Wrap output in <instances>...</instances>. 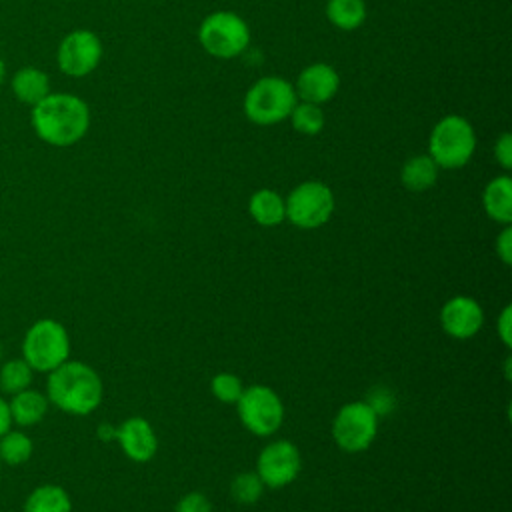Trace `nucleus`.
Wrapping results in <instances>:
<instances>
[{"mask_svg": "<svg viewBox=\"0 0 512 512\" xmlns=\"http://www.w3.org/2000/svg\"><path fill=\"white\" fill-rule=\"evenodd\" d=\"M34 132L52 146H72L90 126L88 104L66 92L48 94L32 108Z\"/></svg>", "mask_w": 512, "mask_h": 512, "instance_id": "f257e3e1", "label": "nucleus"}, {"mask_svg": "<svg viewBox=\"0 0 512 512\" xmlns=\"http://www.w3.org/2000/svg\"><path fill=\"white\" fill-rule=\"evenodd\" d=\"M50 400L70 414H90L102 400L100 376L82 362H62L48 378Z\"/></svg>", "mask_w": 512, "mask_h": 512, "instance_id": "f03ea898", "label": "nucleus"}, {"mask_svg": "<svg viewBox=\"0 0 512 512\" xmlns=\"http://www.w3.org/2000/svg\"><path fill=\"white\" fill-rule=\"evenodd\" d=\"M476 150V132L472 124L460 114L440 118L430 130L428 156L438 168L456 170L466 166Z\"/></svg>", "mask_w": 512, "mask_h": 512, "instance_id": "7ed1b4c3", "label": "nucleus"}, {"mask_svg": "<svg viewBox=\"0 0 512 512\" xmlns=\"http://www.w3.org/2000/svg\"><path fill=\"white\" fill-rule=\"evenodd\" d=\"M298 96L282 76H262L244 94V114L252 124L272 126L288 120Z\"/></svg>", "mask_w": 512, "mask_h": 512, "instance_id": "20e7f679", "label": "nucleus"}, {"mask_svg": "<svg viewBox=\"0 0 512 512\" xmlns=\"http://www.w3.org/2000/svg\"><path fill=\"white\" fill-rule=\"evenodd\" d=\"M198 42L206 54L220 60H230L248 48L250 26L232 10H216L204 16L200 22Z\"/></svg>", "mask_w": 512, "mask_h": 512, "instance_id": "39448f33", "label": "nucleus"}, {"mask_svg": "<svg viewBox=\"0 0 512 512\" xmlns=\"http://www.w3.org/2000/svg\"><path fill=\"white\" fill-rule=\"evenodd\" d=\"M284 204L286 218L294 226L302 230H314L332 218L336 200L328 184L320 180H306L292 188L288 198H284Z\"/></svg>", "mask_w": 512, "mask_h": 512, "instance_id": "423d86ee", "label": "nucleus"}, {"mask_svg": "<svg viewBox=\"0 0 512 512\" xmlns=\"http://www.w3.org/2000/svg\"><path fill=\"white\" fill-rule=\"evenodd\" d=\"M378 432V414L366 400L344 404L332 420V438L344 452L366 450Z\"/></svg>", "mask_w": 512, "mask_h": 512, "instance_id": "0eeeda50", "label": "nucleus"}, {"mask_svg": "<svg viewBox=\"0 0 512 512\" xmlns=\"http://www.w3.org/2000/svg\"><path fill=\"white\" fill-rule=\"evenodd\" d=\"M236 410L246 430L256 436L274 434L284 420V406L280 396L264 384H254L242 390Z\"/></svg>", "mask_w": 512, "mask_h": 512, "instance_id": "6e6552de", "label": "nucleus"}, {"mask_svg": "<svg viewBox=\"0 0 512 512\" xmlns=\"http://www.w3.org/2000/svg\"><path fill=\"white\" fill-rule=\"evenodd\" d=\"M70 352L68 334L54 320L36 322L24 338L26 364L36 370H54L66 362Z\"/></svg>", "mask_w": 512, "mask_h": 512, "instance_id": "1a4fd4ad", "label": "nucleus"}, {"mask_svg": "<svg viewBox=\"0 0 512 512\" xmlns=\"http://www.w3.org/2000/svg\"><path fill=\"white\" fill-rule=\"evenodd\" d=\"M302 468L298 448L288 440H276L262 448L256 472L266 488H282L296 480Z\"/></svg>", "mask_w": 512, "mask_h": 512, "instance_id": "9d476101", "label": "nucleus"}, {"mask_svg": "<svg viewBox=\"0 0 512 512\" xmlns=\"http://www.w3.org/2000/svg\"><path fill=\"white\" fill-rule=\"evenodd\" d=\"M58 66L64 74L80 78L96 70L102 58V42L90 30H74L58 46Z\"/></svg>", "mask_w": 512, "mask_h": 512, "instance_id": "9b49d317", "label": "nucleus"}, {"mask_svg": "<svg viewBox=\"0 0 512 512\" xmlns=\"http://www.w3.org/2000/svg\"><path fill=\"white\" fill-rule=\"evenodd\" d=\"M440 324L452 338H472L484 324L482 306L470 296H454L440 310Z\"/></svg>", "mask_w": 512, "mask_h": 512, "instance_id": "f8f14e48", "label": "nucleus"}, {"mask_svg": "<svg viewBox=\"0 0 512 512\" xmlns=\"http://www.w3.org/2000/svg\"><path fill=\"white\" fill-rule=\"evenodd\" d=\"M340 88L338 72L326 62H312L308 64L296 78L294 92L302 102L312 104H326L330 102Z\"/></svg>", "mask_w": 512, "mask_h": 512, "instance_id": "ddd939ff", "label": "nucleus"}, {"mask_svg": "<svg viewBox=\"0 0 512 512\" xmlns=\"http://www.w3.org/2000/svg\"><path fill=\"white\" fill-rule=\"evenodd\" d=\"M114 438L118 440L122 452L134 462H148L158 450V438L152 424L140 416L124 420L120 428H116Z\"/></svg>", "mask_w": 512, "mask_h": 512, "instance_id": "4468645a", "label": "nucleus"}, {"mask_svg": "<svg viewBox=\"0 0 512 512\" xmlns=\"http://www.w3.org/2000/svg\"><path fill=\"white\" fill-rule=\"evenodd\" d=\"M482 204L490 220L500 224L512 222V180L508 174H500L486 184Z\"/></svg>", "mask_w": 512, "mask_h": 512, "instance_id": "2eb2a0df", "label": "nucleus"}, {"mask_svg": "<svg viewBox=\"0 0 512 512\" xmlns=\"http://www.w3.org/2000/svg\"><path fill=\"white\" fill-rule=\"evenodd\" d=\"M248 212L260 226H278L286 220L284 198L272 188L256 190L248 200Z\"/></svg>", "mask_w": 512, "mask_h": 512, "instance_id": "dca6fc26", "label": "nucleus"}, {"mask_svg": "<svg viewBox=\"0 0 512 512\" xmlns=\"http://www.w3.org/2000/svg\"><path fill=\"white\" fill-rule=\"evenodd\" d=\"M438 166L428 154L410 156L400 168V182L410 192H424L438 180Z\"/></svg>", "mask_w": 512, "mask_h": 512, "instance_id": "f3484780", "label": "nucleus"}, {"mask_svg": "<svg viewBox=\"0 0 512 512\" xmlns=\"http://www.w3.org/2000/svg\"><path fill=\"white\" fill-rule=\"evenodd\" d=\"M12 90L20 102L34 106L50 94V80L42 70L28 66L14 74Z\"/></svg>", "mask_w": 512, "mask_h": 512, "instance_id": "a211bd4d", "label": "nucleus"}, {"mask_svg": "<svg viewBox=\"0 0 512 512\" xmlns=\"http://www.w3.org/2000/svg\"><path fill=\"white\" fill-rule=\"evenodd\" d=\"M326 18L332 26L352 32L366 20L364 0H326Z\"/></svg>", "mask_w": 512, "mask_h": 512, "instance_id": "6ab92c4d", "label": "nucleus"}, {"mask_svg": "<svg viewBox=\"0 0 512 512\" xmlns=\"http://www.w3.org/2000/svg\"><path fill=\"white\" fill-rule=\"evenodd\" d=\"M72 504L60 486H40L26 500L24 512H70Z\"/></svg>", "mask_w": 512, "mask_h": 512, "instance_id": "aec40b11", "label": "nucleus"}, {"mask_svg": "<svg viewBox=\"0 0 512 512\" xmlns=\"http://www.w3.org/2000/svg\"><path fill=\"white\" fill-rule=\"evenodd\" d=\"M46 412V398L40 392H18L10 404V416L22 426L36 424Z\"/></svg>", "mask_w": 512, "mask_h": 512, "instance_id": "412c9836", "label": "nucleus"}, {"mask_svg": "<svg viewBox=\"0 0 512 512\" xmlns=\"http://www.w3.org/2000/svg\"><path fill=\"white\" fill-rule=\"evenodd\" d=\"M288 120H290L292 128L304 136H316L324 128L322 106L312 104V102H302V100L296 102Z\"/></svg>", "mask_w": 512, "mask_h": 512, "instance_id": "4be33fe9", "label": "nucleus"}, {"mask_svg": "<svg viewBox=\"0 0 512 512\" xmlns=\"http://www.w3.org/2000/svg\"><path fill=\"white\" fill-rule=\"evenodd\" d=\"M264 482L260 480L258 472H240L234 476L232 484H230V496L234 498V502L238 504H256L262 494H264Z\"/></svg>", "mask_w": 512, "mask_h": 512, "instance_id": "5701e85b", "label": "nucleus"}, {"mask_svg": "<svg viewBox=\"0 0 512 512\" xmlns=\"http://www.w3.org/2000/svg\"><path fill=\"white\" fill-rule=\"evenodd\" d=\"M32 380V374H30V366L24 362V360H12L8 362L4 368H2V374H0V388L4 392H12V394H18L22 392Z\"/></svg>", "mask_w": 512, "mask_h": 512, "instance_id": "b1692460", "label": "nucleus"}, {"mask_svg": "<svg viewBox=\"0 0 512 512\" xmlns=\"http://www.w3.org/2000/svg\"><path fill=\"white\" fill-rule=\"evenodd\" d=\"M30 452H32V444H30L28 436H24L20 432H10L0 442V456L8 464H20V462L28 460Z\"/></svg>", "mask_w": 512, "mask_h": 512, "instance_id": "393cba45", "label": "nucleus"}, {"mask_svg": "<svg viewBox=\"0 0 512 512\" xmlns=\"http://www.w3.org/2000/svg\"><path fill=\"white\" fill-rule=\"evenodd\" d=\"M210 388H212V394L224 402V404H236L244 386L240 382V378L232 372H218L212 382H210Z\"/></svg>", "mask_w": 512, "mask_h": 512, "instance_id": "a878e982", "label": "nucleus"}, {"mask_svg": "<svg viewBox=\"0 0 512 512\" xmlns=\"http://www.w3.org/2000/svg\"><path fill=\"white\" fill-rule=\"evenodd\" d=\"M174 512H212V506L204 494L188 492L178 500Z\"/></svg>", "mask_w": 512, "mask_h": 512, "instance_id": "bb28decb", "label": "nucleus"}, {"mask_svg": "<svg viewBox=\"0 0 512 512\" xmlns=\"http://www.w3.org/2000/svg\"><path fill=\"white\" fill-rule=\"evenodd\" d=\"M494 158H496V162L504 170L512 168V134L510 132H502L496 138V142H494Z\"/></svg>", "mask_w": 512, "mask_h": 512, "instance_id": "cd10ccee", "label": "nucleus"}, {"mask_svg": "<svg viewBox=\"0 0 512 512\" xmlns=\"http://www.w3.org/2000/svg\"><path fill=\"white\" fill-rule=\"evenodd\" d=\"M496 254L506 266L512 264V228H510V224H504L502 232L496 238Z\"/></svg>", "mask_w": 512, "mask_h": 512, "instance_id": "c85d7f7f", "label": "nucleus"}, {"mask_svg": "<svg viewBox=\"0 0 512 512\" xmlns=\"http://www.w3.org/2000/svg\"><path fill=\"white\" fill-rule=\"evenodd\" d=\"M498 336L506 348L512 346V306L506 304L498 318Z\"/></svg>", "mask_w": 512, "mask_h": 512, "instance_id": "c756f323", "label": "nucleus"}, {"mask_svg": "<svg viewBox=\"0 0 512 512\" xmlns=\"http://www.w3.org/2000/svg\"><path fill=\"white\" fill-rule=\"evenodd\" d=\"M8 426H10V408L0 398V436H4L8 432Z\"/></svg>", "mask_w": 512, "mask_h": 512, "instance_id": "7c9ffc66", "label": "nucleus"}, {"mask_svg": "<svg viewBox=\"0 0 512 512\" xmlns=\"http://www.w3.org/2000/svg\"><path fill=\"white\" fill-rule=\"evenodd\" d=\"M98 436H100L104 442H108V440H112V438L116 436V428H112L110 424H102V426L98 428Z\"/></svg>", "mask_w": 512, "mask_h": 512, "instance_id": "2f4dec72", "label": "nucleus"}, {"mask_svg": "<svg viewBox=\"0 0 512 512\" xmlns=\"http://www.w3.org/2000/svg\"><path fill=\"white\" fill-rule=\"evenodd\" d=\"M4 74H6V66H4V62H2V58H0V84H2V80H4Z\"/></svg>", "mask_w": 512, "mask_h": 512, "instance_id": "473e14b6", "label": "nucleus"}]
</instances>
